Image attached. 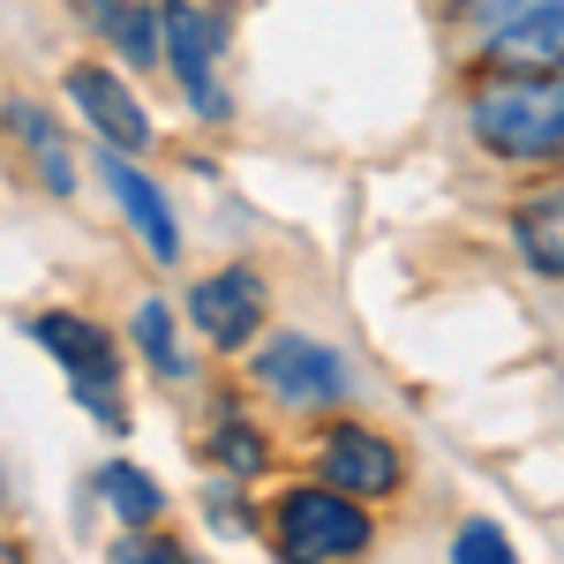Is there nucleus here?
<instances>
[{"label": "nucleus", "mask_w": 564, "mask_h": 564, "mask_svg": "<svg viewBox=\"0 0 564 564\" xmlns=\"http://www.w3.org/2000/svg\"><path fill=\"white\" fill-rule=\"evenodd\" d=\"M467 129L505 166L564 159V68H505L467 98Z\"/></svg>", "instance_id": "1"}, {"label": "nucleus", "mask_w": 564, "mask_h": 564, "mask_svg": "<svg viewBox=\"0 0 564 564\" xmlns=\"http://www.w3.org/2000/svg\"><path fill=\"white\" fill-rule=\"evenodd\" d=\"M271 542H279L286 564H354V557H369L377 520H369L361 497L332 489V481H308V489H286V497H279Z\"/></svg>", "instance_id": "2"}, {"label": "nucleus", "mask_w": 564, "mask_h": 564, "mask_svg": "<svg viewBox=\"0 0 564 564\" xmlns=\"http://www.w3.org/2000/svg\"><path fill=\"white\" fill-rule=\"evenodd\" d=\"M31 339H39L61 369H68V391H76V406H90L106 430H121L129 414H121V354L113 339L90 324V316H68V308H45L31 316Z\"/></svg>", "instance_id": "3"}, {"label": "nucleus", "mask_w": 564, "mask_h": 564, "mask_svg": "<svg viewBox=\"0 0 564 564\" xmlns=\"http://www.w3.org/2000/svg\"><path fill=\"white\" fill-rule=\"evenodd\" d=\"M257 384L279 399V406H339L347 399V361L339 347H324V339H308V332H279V339H263L257 347Z\"/></svg>", "instance_id": "4"}, {"label": "nucleus", "mask_w": 564, "mask_h": 564, "mask_svg": "<svg viewBox=\"0 0 564 564\" xmlns=\"http://www.w3.org/2000/svg\"><path fill=\"white\" fill-rule=\"evenodd\" d=\"M159 15H166V61H174L188 106H196L204 121H226L234 98H226V84H218V23L196 8V0H166Z\"/></svg>", "instance_id": "5"}, {"label": "nucleus", "mask_w": 564, "mask_h": 564, "mask_svg": "<svg viewBox=\"0 0 564 564\" xmlns=\"http://www.w3.org/2000/svg\"><path fill=\"white\" fill-rule=\"evenodd\" d=\"M263 302H271V294H263L257 271H249V263H226V271H212V279L188 286V324H196L218 354H234L263 332Z\"/></svg>", "instance_id": "6"}, {"label": "nucleus", "mask_w": 564, "mask_h": 564, "mask_svg": "<svg viewBox=\"0 0 564 564\" xmlns=\"http://www.w3.org/2000/svg\"><path fill=\"white\" fill-rule=\"evenodd\" d=\"M316 467H324V481L332 489H347V497H391L399 481H406V459H399V444L377 430H361V422H339V430H324V444H316Z\"/></svg>", "instance_id": "7"}, {"label": "nucleus", "mask_w": 564, "mask_h": 564, "mask_svg": "<svg viewBox=\"0 0 564 564\" xmlns=\"http://www.w3.org/2000/svg\"><path fill=\"white\" fill-rule=\"evenodd\" d=\"M68 98H76V113H84L98 143L106 151H151V113H143V98H135L113 68H68Z\"/></svg>", "instance_id": "8"}, {"label": "nucleus", "mask_w": 564, "mask_h": 564, "mask_svg": "<svg viewBox=\"0 0 564 564\" xmlns=\"http://www.w3.org/2000/svg\"><path fill=\"white\" fill-rule=\"evenodd\" d=\"M489 68H564V0H527L481 31Z\"/></svg>", "instance_id": "9"}, {"label": "nucleus", "mask_w": 564, "mask_h": 564, "mask_svg": "<svg viewBox=\"0 0 564 564\" xmlns=\"http://www.w3.org/2000/svg\"><path fill=\"white\" fill-rule=\"evenodd\" d=\"M98 174H106V188H113V204L129 212V226L143 234V249H151L159 263H174V257H181L174 204H166V196H159V188H151V181L129 166V151H106V159H98Z\"/></svg>", "instance_id": "10"}, {"label": "nucleus", "mask_w": 564, "mask_h": 564, "mask_svg": "<svg viewBox=\"0 0 564 564\" xmlns=\"http://www.w3.org/2000/svg\"><path fill=\"white\" fill-rule=\"evenodd\" d=\"M0 129L15 135V143H31V174H39L45 196H76V166H68V135L45 121L31 98H8L0 106Z\"/></svg>", "instance_id": "11"}, {"label": "nucleus", "mask_w": 564, "mask_h": 564, "mask_svg": "<svg viewBox=\"0 0 564 564\" xmlns=\"http://www.w3.org/2000/svg\"><path fill=\"white\" fill-rule=\"evenodd\" d=\"M76 15H90L106 39L121 45V61H135V68L166 61V15L151 0H76Z\"/></svg>", "instance_id": "12"}, {"label": "nucleus", "mask_w": 564, "mask_h": 564, "mask_svg": "<svg viewBox=\"0 0 564 564\" xmlns=\"http://www.w3.org/2000/svg\"><path fill=\"white\" fill-rule=\"evenodd\" d=\"M98 497L113 505V520H129V527H151L166 512L159 481L143 475V467H129V459H106V467H98Z\"/></svg>", "instance_id": "13"}, {"label": "nucleus", "mask_w": 564, "mask_h": 564, "mask_svg": "<svg viewBox=\"0 0 564 564\" xmlns=\"http://www.w3.org/2000/svg\"><path fill=\"white\" fill-rule=\"evenodd\" d=\"M512 241H520V257L542 271V279H564V196L550 204H534V212L512 218Z\"/></svg>", "instance_id": "14"}, {"label": "nucleus", "mask_w": 564, "mask_h": 564, "mask_svg": "<svg viewBox=\"0 0 564 564\" xmlns=\"http://www.w3.org/2000/svg\"><path fill=\"white\" fill-rule=\"evenodd\" d=\"M129 339L143 347V361H151L159 377H188V354H181V339H174V308L166 302H135Z\"/></svg>", "instance_id": "15"}, {"label": "nucleus", "mask_w": 564, "mask_h": 564, "mask_svg": "<svg viewBox=\"0 0 564 564\" xmlns=\"http://www.w3.org/2000/svg\"><path fill=\"white\" fill-rule=\"evenodd\" d=\"M452 564H520V557H512V542H505L497 520H459V534H452Z\"/></svg>", "instance_id": "16"}, {"label": "nucleus", "mask_w": 564, "mask_h": 564, "mask_svg": "<svg viewBox=\"0 0 564 564\" xmlns=\"http://www.w3.org/2000/svg\"><path fill=\"white\" fill-rule=\"evenodd\" d=\"M212 459L226 467V475H257V467H263V436L249 430V422H234V414H226V422L212 430Z\"/></svg>", "instance_id": "17"}, {"label": "nucleus", "mask_w": 564, "mask_h": 564, "mask_svg": "<svg viewBox=\"0 0 564 564\" xmlns=\"http://www.w3.org/2000/svg\"><path fill=\"white\" fill-rule=\"evenodd\" d=\"M113 564H196L188 550H181L174 534H159V527H135L129 542L113 550Z\"/></svg>", "instance_id": "18"}, {"label": "nucleus", "mask_w": 564, "mask_h": 564, "mask_svg": "<svg viewBox=\"0 0 564 564\" xmlns=\"http://www.w3.org/2000/svg\"><path fill=\"white\" fill-rule=\"evenodd\" d=\"M512 8H527V0H452V15H475L481 31H489L497 15H512Z\"/></svg>", "instance_id": "19"}, {"label": "nucleus", "mask_w": 564, "mask_h": 564, "mask_svg": "<svg viewBox=\"0 0 564 564\" xmlns=\"http://www.w3.org/2000/svg\"><path fill=\"white\" fill-rule=\"evenodd\" d=\"M0 564H23V550H15V542H0Z\"/></svg>", "instance_id": "20"}]
</instances>
